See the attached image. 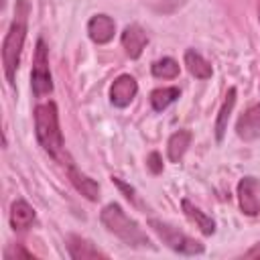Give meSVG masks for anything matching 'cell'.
I'll return each mask as SVG.
<instances>
[{
    "instance_id": "cell-1",
    "label": "cell",
    "mask_w": 260,
    "mask_h": 260,
    "mask_svg": "<svg viewBox=\"0 0 260 260\" xmlns=\"http://www.w3.org/2000/svg\"><path fill=\"white\" fill-rule=\"evenodd\" d=\"M26 28H28V2L18 0L14 18L8 26V32L2 41V65H4V75L10 85H14L16 79V69L20 65V55L26 39Z\"/></svg>"
},
{
    "instance_id": "cell-2",
    "label": "cell",
    "mask_w": 260,
    "mask_h": 260,
    "mask_svg": "<svg viewBox=\"0 0 260 260\" xmlns=\"http://www.w3.org/2000/svg\"><path fill=\"white\" fill-rule=\"evenodd\" d=\"M100 221L104 223V228L110 234H114L118 240H122L130 248H140V250H144V248L154 250L156 248L150 242V238L146 236V232L118 203H108L100 213Z\"/></svg>"
},
{
    "instance_id": "cell-3",
    "label": "cell",
    "mask_w": 260,
    "mask_h": 260,
    "mask_svg": "<svg viewBox=\"0 0 260 260\" xmlns=\"http://www.w3.org/2000/svg\"><path fill=\"white\" fill-rule=\"evenodd\" d=\"M35 134L43 150L53 158H63V132L55 102H43L35 108Z\"/></svg>"
},
{
    "instance_id": "cell-4",
    "label": "cell",
    "mask_w": 260,
    "mask_h": 260,
    "mask_svg": "<svg viewBox=\"0 0 260 260\" xmlns=\"http://www.w3.org/2000/svg\"><path fill=\"white\" fill-rule=\"evenodd\" d=\"M148 225L154 230V234L160 238V242L165 246H169L173 252H179L183 256H199L205 252V248L199 240L187 236L185 232H181L179 228H175L162 219L152 217V219H148Z\"/></svg>"
},
{
    "instance_id": "cell-5",
    "label": "cell",
    "mask_w": 260,
    "mask_h": 260,
    "mask_svg": "<svg viewBox=\"0 0 260 260\" xmlns=\"http://www.w3.org/2000/svg\"><path fill=\"white\" fill-rule=\"evenodd\" d=\"M30 89L35 98L49 95L53 91V77L49 69V49L43 39L37 41L35 57H32V71H30Z\"/></svg>"
},
{
    "instance_id": "cell-6",
    "label": "cell",
    "mask_w": 260,
    "mask_h": 260,
    "mask_svg": "<svg viewBox=\"0 0 260 260\" xmlns=\"http://www.w3.org/2000/svg\"><path fill=\"white\" fill-rule=\"evenodd\" d=\"M260 181L256 177H244L238 183V201L244 215H258L260 213Z\"/></svg>"
},
{
    "instance_id": "cell-7",
    "label": "cell",
    "mask_w": 260,
    "mask_h": 260,
    "mask_svg": "<svg viewBox=\"0 0 260 260\" xmlns=\"http://www.w3.org/2000/svg\"><path fill=\"white\" fill-rule=\"evenodd\" d=\"M138 93V83L132 75L122 73L114 79V83L110 85V102L116 108H128L132 104V100Z\"/></svg>"
},
{
    "instance_id": "cell-8",
    "label": "cell",
    "mask_w": 260,
    "mask_h": 260,
    "mask_svg": "<svg viewBox=\"0 0 260 260\" xmlns=\"http://www.w3.org/2000/svg\"><path fill=\"white\" fill-rule=\"evenodd\" d=\"M236 134L246 142L260 138V104H254L246 112H242L236 122Z\"/></svg>"
},
{
    "instance_id": "cell-9",
    "label": "cell",
    "mask_w": 260,
    "mask_h": 260,
    "mask_svg": "<svg viewBox=\"0 0 260 260\" xmlns=\"http://www.w3.org/2000/svg\"><path fill=\"white\" fill-rule=\"evenodd\" d=\"M120 43L126 51V55L130 59H138L144 51V47L148 45V35L144 32L142 26L138 24H128L124 30H122V37H120Z\"/></svg>"
},
{
    "instance_id": "cell-10",
    "label": "cell",
    "mask_w": 260,
    "mask_h": 260,
    "mask_svg": "<svg viewBox=\"0 0 260 260\" xmlns=\"http://www.w3.org/2000/svg\"><path fill=\"white\" fill-rule=\"evenodd\" d=\"M116 22L108 14H93L87 22V35L95 45H106L114 39Z\"/></svg>"
},
{
    "instance_id": "cell-11",
    "label": "cell",
    "mask_w": 260,
    "mask_h": 260,
    "mask_svg": "<svg viewBox=\"0 0 260 260\" xmlns=\"http://www.w3.org/2000/svg\"><path fill=\"white\" fill-rule=\"evenodd\" d=\"M67 177H69L71 185H73L85 199H89V201H98V199H100V185H98L91 177H87L85 173H81L73 162H67Z\"/></svg>"
},
{
    "instance_id": "cell-12",
    "label": "cell",
    "mask_w": 260,
    "mask_h": 260,
    "mask_svg": "<svg viewBox=\"0 0 260 260\" xmlns=\"http://www.w3.org/2000/svg\"><path fill=\"white\" fill-rule=\"evenodd\" d=\"M67 252L73 260H87V258H108L106 252H102L95 244H91L89 240L81 238V236H67Z\"/></svg>"
},
{
    "instance_id": "cell-13",
    "label": "cell",
    "mask_w": 260,
    "mask_h": 260,
    "mask_svg": "<svg viewBox=\"0 0 260 260\" xmlns=\"http://www.w3.org/2000/svg\"><path fill=\"white\" fill-rule=\"evenodd\" d=\"M37 219L35 209L24 201V199H16L10 207V225L14 232H24L28 230Z\"/></svg>"
},
{
    "instance_id": "cell-14",
    "label": "cell",
    "mask_w": 260,
    "mask_h": 260,
    "mask_svg": "<svg viewBox=\"0 0 260 260\" xmlns=\"http://www.w3.org/2000/svg\"><path fill=\"white\" fill-rule=\"evenodd\" d=\"M181 207H183V213L201 230L203 236H211V234L215 232V221H213L205 211H201L197 205H193L189 199H183V201H181Z\"/></svg>"
},
{
    "instance_id": "cell-15",
    "label": "cell",
    "mask_w": 260,
    "mask_h": 260,
    "mask_svg": "<svg viewBox=\"0 0 260 260\" xmlns=\"http://www.w3.org/2000/svg\"><path fill=\"white\" fill-rule=\"evenodd\" d=\"M193 134L189 130H177L175 134H171L169 142H167V156L171 162H181V158L185 156L189 144H191Z\"/></svg>"
},
{
    "instance_id": "cell-16",
    "label": "cell",
    "mask_w": 260,
    "mask_h": 260,
    "mask_svg": "<svg viewBox=\"0 0 260 260\" xmlns=\"http://www.w3.org/2000/svg\"><path fill=\"white\" fill-rule=\"evenodd\" d=\"M185 65L189 69V73L197 79H209L213 69H211V63L201 55L197 53L195 49H187L185 51Z\"/></svg>"
},
{
    "instance_id": "cell-17",
    "label": "cell",
    "mask_w": 260,
    "mask_h": 260,
    "mask_svg": "<svg viewBox=\"0 0 260 260\" xmlns=\"http://www.w3.org/2000/svg\"><path fill=\"white\" fill-rule=\"evenodd\" d=\"M236 95H238L236 87H230L225 98H223V104H221V108L217 112V120H215V138H217V142H221L223 136H225L228 120H230V114H232V110L236 106Z\"/></svg>"
},
{
    "instance_id": "cell-18",
    "label": "cell",
    "mask_w": 260,
    "mask_h": 260,
    "mask_svg": "<svg viewBox=\"0 0 260 260\" xmlns=\"http://www.w3.org/2000/svg\"><path fill=\"white\" fill-rule=\"evenodd\" d=\"M179 95H181V91L175 85H171V87H156V89L150 91V106H152L154 112H162L171 104H175L179 100Z\"/></svg>"
},
{
    "instance_id": "cell-19",
    "label": "cell",
    "mask_w": 260,
    "mask_h": 260,
    "mask_svg": "<svg viewBox=\"0 0 260 260\" xmlns=\"http://www.w3.org/2000/svg\"><path fill=\"white\" fill-rule=\"evenodd\" d=\"M150 71L156 79H175L179 75V63L173 57H162L152 63Z\"/></svg>"
},
{
    "instance_id": "cell-20",
    "label": "cell",
    "mask_w": 260,
    "mask_h": 260,
    "mask_svg": "<svg viewBox=\"0 0 260 260\" xmlns=\"http://www.w3.org/2000/svg\"><path fill=\"white\" fill-rule=\"evenodd\" d=\"M112 183H114V185H118V189H120V191H124V195H126V199H128V201L136 203V191H134L130 185H126L120 177H112Z\"/></svg>"
},
{
    "instance_id": "cell-21",
    "label": "cell",
    "mask_w": 260,
    "mask_h": 260,
    "mask_svg": "<svg viewBox=\"0 0 260 260\" xmlns=\"http://www.w3.org/2000/svg\"><path fill=\"white\" fill-rule=\"evenodd\" d=\"M4 258L6 260H12V258H32V254L30 252H26L22 246H12V248H8L6 250V254H4Z\"/></svg>"
},
{
    "instance_id": "cell-22",
    "label": "cell",
    "mask_w": 260,
    "mask_h": 260,
    "mask_svg": "<svg viewBox=\"0 0 260 260\" xmlns=\"http://www.w3.org/2000/svg\"><path fill=\"white\" fill-rule=\"evenodd\" d=\"M146 165L150 167V171L156 175V173H160L162 171V162H160V154L158 152H150V156H148V160H146Z\"/></svg>"
},
{
    "instance_id": "cell-23",
    "label": "cell",
    "mask_w": 260,
    "mask_h": 260,
    "mask_svg": "<svg viewBox=\"0 0 260 260\" xmlns=\"http://www.w3.org/2000/svg\"><path fill=\"white\" fill-rule=\"evenodd\" d=\"M244 258H256V260H260V242H256L250 250H246L244 252Z\"/></svg>"
},
{
    "instance_id": "cell-24",
    "label": "cell",
    "mask_w": 260,
    "mask_h": 260,
    "mask_svg": "<svg viewBox=\"0 0 260 260\" xmlns=\"http://www.w3.org/2000/svg\"><path fill=\"white\" fill-rule=\"evenodd\" d=\"M258 20H260V0H258Z\"/></svg>"
},
{
    "instance_id": "cell-25",
    "label": "cell",
    "mask_w": 260,
    "mask_h": 260,
    "mask_svg": "<svg viewBox=\"0 0 260 260\" xmlns=\"http://www.w3.org/2000/svg\"><path fill=\"white\" fill-rule=\"evenodd\" d=\"M4 4H6V0H2V6H4Z\"/></svg>"
}]
</instances>
